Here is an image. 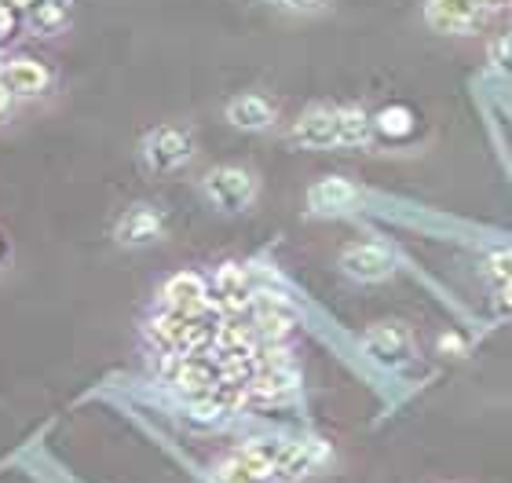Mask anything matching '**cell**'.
Wrapping results in <instances>:
<instances>
[{
	"instance_id": "obj_1",
	"label": "cell",
	"mask_w": 512,
	"mask_h": 483,
	"mask_svg": "<svg viewBox=\"0 0 512 483\" xmlns=\"http://www.w3.org/2000/svg\"><path fill=\"white\" fill-rule=\"evenodd\" d=\"M289 140L297 143V147H308V151L366 147V143L374 140V121L348 107H311L293 121Z\"/></svg>"
},
{
	"instance_id": "obj_2",
	"label": "cell",
	"mask_w": 512,
	"mask_h": 483,
	"mask_svg": "<svg viewBox=\"0 0 512 483\" xmlns=\"http://www.w3.org/2000/svg\"><path fill=\"white\" fill-rule=\"evenodd\" d=\"M202 194L216 213L242 216L253 209L256 194H260V183H256L253 172L242 169V165H216V169H209L202 176Z\"/></svg>"
},
{
	"instance_id": "obj_3",
	"label": "cell",
	"mask_w": 512,
	"mask_h": 483,
	"mask_svg": "<svg viewBox=\"0 0 512 483\" xmlns=\"http://www.w3.org/2000/svg\"><path fill=\"white\" fill-rule=\"evenodd\" d=\"M139 158H143V169L154 172V176H172V172H180L183 165H191L194 132L183 129V125H158V129H150L147 136H143Z\"/></svg>"
},
{
	"instance_id": "obj_4",
	"label": "cell",
	"mask_w": 512,
	"mask_h": 483,
	"mask_svg": "<svg viewBox=\"0 0 512 483\" xmlns=\"http://www.w3.org/2000/svg\"><path fill=\"white\" fill-rule=\"evenodd\" d=\"M161 238H165V216L147 202L125 209L121 220L114 224V242L121 249H147L154 242H161Z\"/></svg>"
},
{
	"instance_id": "obj_5",
	"label": "cell",
	"mask_w": 512,
	"mask_h": 483,
	"mask_svg": "<svg viewBox=\"0 0 512 483\" xmlns=\"http://www.w3.org/2000/svg\"><path fill=\"white\" fill-rule=\"evenodd\" d=\"M341 268L355 282H381L395 271V257L381 242H355L341 253Z\"/></svg>"
},
{
	"instance_id": "obj_6",
	"label": "cell",
	"mask_w": 512,
	"mask_h": 483,
	"mask_svg": "<svg viewBox=\"0 0 512 483\" xmlns=\"http://www.w3.org/2000/svg\"><path fill=\"white\" fill-rule=\"evenodd\" d=\"M0 81L8 85V92L15 99H37L52 88V70H48L41 59L15 55V59H4V63H0Z\"/></svg>"
},
{
	"instance_id": "obj_7",
	"label": "cell",
	"mask_w": 512,
	"mask_h": 483,
	"mask_svg": "<svg viewBox=\"0 0 512 483\" xmlns=\"http://www.w3.org/2000/svg\"><path fill=\"white\" fill-rule=\"evenodd\" d=\"M363 348L381 366H406L414 359V337H410V330L406 326H392V322L370 326L363 333Z\"/></svg>"
},
{
	"instance_id": "obj_8",
	"label": "cell",
	"mask_w": 512,
	"mask_h": 483,
	"mask_svg": "<svg viewBox=\"0 0 512 483\" xmlns=\"http://www.w3.org/2000/svg\"><path fill=\"white\" fill-rule=\"evenodd\" d=\"M355 202H359V187L352 180H344V176H322V180L311 183L308 191V209L319 216L348 213Z\"/></svg>"
},
{
	"instance_id": "obj_9",
	"label": "cell",
	"mask_w": 512,
	"mask_h": 483,
	"mask_svg": "<svg viewBox=\"0 0 512 483\" xmlns=\"http://www.w3.org/2000/svg\"><path fill=\"white\" fill-rule=\"evenodd\" d=\"M161 301H165V308L176 312V315H194L209 304V286H205L202 275H194V271H180V275H172V279L165 282Z\"/></svg>"
},
{
	"instance_id": "obj_10",
	"label": "cell",
	"mask_w": 512,
	"mask_h": 483,
	"mask_svg": "<svg viewBox=\"0 0 512 483\" xmlns=\"http://www.w3.org/2000/svg\"><path fill=\"white\" fill-rule=\"evenodd\" d=\"M275 118H278L275 103L267 96H260V92H242V96H235L227 103V121L242 132H267L275 125Z\"/></svg>"
},
{
	"instance_id": "obj_11",
	"label": "cell",
	"mask_w": 512,
	"mask_h": 483,
	"mask_svg": "<svg viewBox=\"0 0 512 483\" xmlns=\"http://www.w3.org/2000/svg\"><path fill=\"white\" fill-rule=\"evenodd\" d=\"M483 8H487V0H432L428 4V22L443 33H461L480 26Z\"/></svg>"
},
{
	"instance_id": "obj_12",
	"label": "cell",
	"mask_w": 512,
	"mask_h": 483,
	"mask_svg": "<svg viewBox=\"0 0 512 483\" xmlns=\"http://www.w3.org/2000/svg\"><path fill=\"white\" fill-rule=\"evenodd\" d=\"M322 462H326V447H322L319 440L278 443L275 473H278V480H297V476H308L311 469Z\"/></svg>"
},
{
	"instance_id": "obj_13",
	"label": "cell",
	"mask_w": 512,
	"mask_h": 483,
	"mask_svg": "<svg viewBox=\"0 0 512 483\" xmlns=\"http://www.w3.org/2000/svg\"><path fill=\"white\" fill-rule=\"evenodd\" d=\"M213 290H216V301H224L227 308H242V304H249V279L238 264H224V268L216 271Z\"/></svg>"
},
{
	"instance_id": "obj_14",
	"label": "cell",
	"mask_w": 512,
	"mask_h": 483,
	"mask_svg": "<svg viewBox=\"0 0 512 483\" xmlns=\"http://www.w3.org/2000/svg\"><path fill=\"white\" fill-rule=\"evenodd\" d=\"M374 129L384 132V136H392V140H403V136L414 132V114H410L406 107H388L377 114Z\"/></svg>"
},
{
	"instance_id": "obj_15",
	"label": "cell",
	"mask_w": 512,
	"mask_h": 483,
	"mask_svg": "<svg viewBox=\"0 0 512 483\" xmlns=\"http://www.w3.org/2000/svg\"><path fill=\"white\" fill-rule=\"evenodd\" d=\"M487 268H491V279H498L502 286H509L512 282V249H498Z\"/></svg>"
},
{
	"instance_id": "obj_16",
	"label": "cell",
	"mask_w": 512,
	"mask_h": 483,
	"mask_svg": "<svg viewBox=\"0 0 512 483\" xmlns=\"http://www.w3.org/2000/svg\"><path fill=\"white\" fill-rule=\"evenodd\" d=\"M494 63H502L505 70H512V33H505L502 41L494 44Z\"/></svg>"
},
{
	"instance_id": "obj_17",
	"label": "cell",
	"mask_w": 512,
	"mask_h": 483,
	"mask_svg": "<svg viewBox=\"0 0 512 483\" xmlns=\"http://www.w3.org/2000/svg\"><path fill=\"white\" fill-rule=\"evenodd\" d=\"M11 107H15V96H11V92H8V85H4V81H0V121L8 118V114H11Z\"/></svg>"
},
{
	"instance_id": "obj_18",
	"label": "cell",
	"mask_w": 512,
	"mask_h": 483,
	"mask_svg": "<svg viewBox=\"0 0 512 483\" xmlns=\"http://www.w3.org/2000/svg\"><path fill=\"white\" fill-rule=\"evenodd\" d=\"M502 308H505V315H512V282L502 286Z\"/></svg>"
},
{
	"instance_id": "obj_19",
	"label": "cell",
	"mask_w": 512,
	"mask_h": 483,
	"mask_svg": "<svg viewBox=\"0 0 512 483\" xmlns=\"http://www.w3.org/2000/svg\"><path fill=\"white\" fill-rule=\"evenodd\" d=\"M289 8H319L322 0H286Z\"/></svg>"
},
{
	"instance_id": "obj_20",
	"label": "cell",
	"mask_w": 512,
	"mask_h": 483,
	"mask_svg": "<svg viewBox=\"0 0 512 483\" xmlns=\"http://www.w3.org/2000/svg\"><path fill=\"white\" fill-rule=\"evenodd\" d=\"M0 253H4V246H0Z\"/></svg>"
},
{
	"instance_id": "obj_21",
	"label": "cell",
	"mask_w": 512,
	"mask_h": 483,
	"mask_svg": "<svg viewBox=\"0 0 512 483\" xmlns=\"http://www.w3.org/2000/svg\"><path fill=\"white\" fill-rule=\"evenodd\" d=\"M0 63H4V59H0Z\"/></svg>"
}]
</instances>
